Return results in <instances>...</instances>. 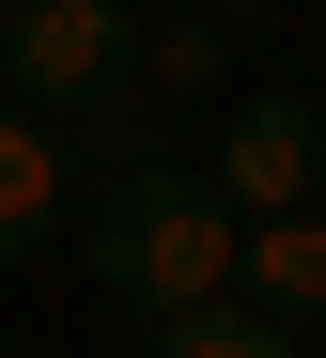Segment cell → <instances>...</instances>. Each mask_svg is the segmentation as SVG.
<instances>
[{
	"mask_svg": "<svg viewBox=\"0 0 326 358\" xmlns=\"http://www.w3.org/2000/svg\"><path fill=\"white\" fill-rule=\"evenodd\" d=\"M311 109H326V78H311Z\"/></svg>",
	"mask_w": 326,
	"mask_h": 358,
	"instance_id": "10",
	"label": "cell"
},
{
	"mask_svg": "<svg viewBox=\"0 0 326 358\" xmlns=\"http://www.w3.org/2000/svg\"><path fill=\"white\" fill-rule=\"evenodd\" d=\"M62 218H78V187H62V125L0 109V265H16V250H47Z\"/></svg>",
	"mask_w": 326,
	"mask_h": 358,
	"instance_id": "6",
	"label": "cell"
},
{
	"mask_svg": "<svg viewBox=\"0 0 326 358\" xmlns=\"http://www.w3.org/2000/svg\"><path fill=\"white\" fill-rule=\"evenodd\" d=\"M202 31H265V16H295V0H186Z\"/></svg>",
	"mask_w": 326,
	"mask_h": 358,
	"instance_id": "9",
	"label": "cell"
},
{
	"mask_svg": "<svg viewBox=\"0 0 326 358\" xmlns=\"http://www.w3.org/2000/svg\"><path fill=\"white\" fill-rule=\"evenodd\" d=\"M78 265H94V296L124 327H186V312H233V218L202 203V171H140V187H109V203H78Z\"/></svg>",
	"mask_w": 326,
	"mask_h": 358,
	"instance_id": "1",
	"label": "cell"
},
{
	"mask_svg": "<svg viewBox=\"0 0 326 358\" xmlns=\"http://www.w3.org/2000/svg\"><path fill=\"white\" fill-rule=\"evenodd\" d=\"M233 312H265V327H311V312H326V203L233 234Z\"/></svg>",
	"mask_w": 326,
	"mask_h": 358,
	"instance_id": "4",
	"label": "cell"
},
{
	"mask_svg": "<svg viewBox=\"0 0 326 358\" xmlns=\"http://www.w3.org/2000/svg\"><path fill=\"white\" fill-rule=\"evenodd\" d=\"M124 0H0V109H31V125H62V109H94L124 78Z\"/></svg>",
	"mask_w": 326,
	"mask_h": 358,
	"instance_id": "3",
	"label": "cell"
},
{
	"mask_svg": "<svg viewBox=\"0 0 326 358\" xmlns=\"http://www.w3.org/2000/svg\"><path fill=\"white\" fill-rule=\"evenodd\" d=\"M218 78H233V31H202V16H156V31H124V94H140L156 125H171V109H202Z\"/></svg>",
	"mask_w": 326,
	"mask_h": 358,
	"instance_id": "7",
	"label": "cell"
},
{
	"mask_svg": "<svg viewBox=\"0 0 326 358\" xmlns=\"http://www.w3.org/2000/svg\"><path fill=\"white\" fill-rule=\"evenodd\" d=\"M186 171H202V203H218L233 234H249V218H311V203H326V109H311V94H233L218 141L186 156Z\"/></svg>",
	"mask_w": 326,
	"mask_h": 358,
	"instance_id": "2",
	"label": "cell"
},
{
	"mask_svg": "<svg viewBox=\"0 0 326 358\" xmlns=\"http://www.w3.org/2000/svg\"><path fill=\"white\" fill-rule=\"evenodd\" d=\"M156 358H311V343L265 312H186V327H156Z\"/></svg>",
	"mask_w": 326,
	"mask_h": 358,
	"instance_id": "8",
	"label": "cell"
},
{
	"mask_svg": "<svg viewBox=\"0 0 326 358\" xmlns=\"http://www.w3.org/2000/svg\"><path fill=\"white\" fill-rule=\"evenodd\" d=\"M140 171H171V125H156V109L140 94H94V109H62V187H78V203H109V187H140Z\"/></svg>",
	"mask_w": 326,
	"mask_h": 358,
	"instance_id": "5",
	"label": "cell"
}]
</instances>
